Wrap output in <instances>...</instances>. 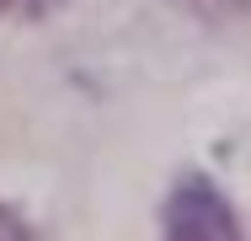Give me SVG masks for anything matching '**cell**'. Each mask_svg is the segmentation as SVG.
<instances>
[{
    "label": "cell",
    "mask_w": 251,
    "mask_h": 241,
    "mask_svg": "<svg viewBox=\"0 0 251 241\" xmlns=\"http://www.w3.org/2000/svg\"><path fill=\"white\" fill-rule=\"evenodd\" d=\"M166 241H246L230 198L214 182H182L166 198Z\"/></svg>",
    "instance_id": "obj_1"
},
{
    "label": "cell",
    "mask_w": 251,
    "mask_h": 241,
    "mask_svg": "<svg viewBox=\"0 0 251 241\" xmlns=\"http://www.w3.org/2000/svg\"><path fill=\"white\" fill-rule=\"evenodd\" d=\"M193 16H203L208 27H241L251 22V0H182Z\"/></svg>",
    "instance_id": "obj_2"
},
{
    "label": "cell",
    "mask_w": 251,
    "mask_h": 241,
    "mask_svg": "<svg viewBox=\"0 0 251 241\" xmlns=\"http://www.w3.org/2000/svg\"><path fill=\"white\" fill-rule=\"evenodd\" d=\"M0 241H38V231H32L11 204H0Z\"/></svg>",
    "instance_id": "obj_3"
},
{
    "label": "cell",
    "mask_w": 251,
    "mask_h": 241,
    "mask_svg": "<svg viewBox=\"0 0 251 241\" xmlns=\"http://www.w3.org/2000/svg\"><path fill=\"white\" fill-rule=\"evenodd\" d=\"M5 11H11V0H0V16H5Z\"/></svg>",
    "instance_id": "obj_4"
}]
</instances>
